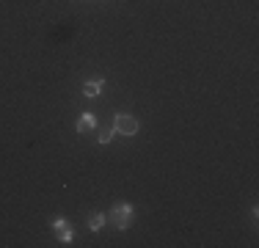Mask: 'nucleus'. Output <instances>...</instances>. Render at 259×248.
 <instances>
[{
	"label": "nucleus",
	"instance_id": "nucleus-3",
	"mask_svg": "<svg viewBox=\"0 0 259 248\" xmlns=\"http://www.w3.org/2000/svg\"><path fill=\"white\" fill-rule=\"evenodd\" d=\"M53 229H55V234H58L61 243H72V229L66 226L64 218H53Z\"/></svg>",
	"mask_w": 259,
	"mask_h": 248
},
{
	"label": "nucleus",
	"instance_id": "nucleus-2",
	"mask_svg": "<svg viewBox=\"0 0 259 248\" xmlns=\"http://www.w3.org/2000/svg\"><path fill=\"white\" fill-rule=\"evenodd\" d=\"M113 130L119 135H135V133H138V121H135L133 116H127V113H119V116H116V121H113Z\"/></svg>",
	"mask_w": 259,
	"mask_h": 248
},
{
	"label": "nucleus",
	"instance_id": "nucleus-5",
	"mask_svg": "<svg viewBox=\"0 0 259 248\" xmlns=\"http://www.w3.org/2000/svg\"><path fill=\"white\" fill-rule=\"evenodd\" d=\"M102 91V80H91V83H83V94L85 97H97Z\"/></svg>",
	"mask_w": 259,
	"mask_h": 248
},
{
	"label": "nucleus",
	"instance_id": "nucleus-4",
	"mask_svg": "<svg viewBox=\"0 0 259 248\" xmlns=\"http://www.w3.org/2000/svg\"><path fill=\"white\" fill-rule=\"evenodd\" d=\"M94 116H91V113H83V116H80V119H77V133H91V130H94Z\"/></svg>",
	"mask_w": 259,
	"mask_h": 248
},
{
	"label": "nucleus",
	"instance_id": "nucleus-6",
	"mask_svg": "<svg viewBox=\"0 0 259 248\" xmlns=\"http://www.w3.org/2000/svg\"><path fill=\"white\" fill-rule=\"evenodd\" d=\"M105 221H108V218H105L102 213H94V215L89 218V229H94V232H97V229H102V226H105Z\"/></svg>",
	"mask_w": 259,
	"mask_h": 248
},
{
	"label": "nucleus",
	"instance_id": "nucleus-1",
	"mask_svg": "<svg viewBox=\"0 0 259 248\" xmlns=\"http://www.w3.org/2000/svg\"><path fill=\"white\" fill-rule=\"evenodd\" d=\"M110 221H113L116 229H127L130 223H133V207H130V204H116V207L110 210Z\"/></svg>",
	"mask_w": 259,
	"mask_h": 248
},
{
	"label": "nucleus",
	"instance_id": "nucleus-7",
	"mask_svg": "<svg viewBox=\"0 0 259 248\" xmlns=\"http://www.w3.org/2000/svg\"><path fill=\"white\" fill-rule=\"evenodd\" d=\"M113 135H116V130H102L97 138H100V144H110V138H113Z\"/></svg>",
	"mask_w": 259,
	"mask_h": 248
}]
</instances>
